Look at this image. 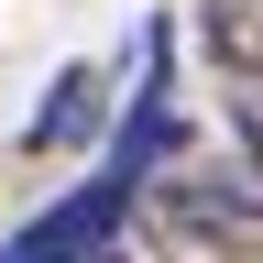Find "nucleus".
Instances as JSON below:
<instances>
[{"mask_svg":"<svg viewBox=\"0 0 263 263\" xmlns=\"http://www.w3.org/2000/svg\"><path fill=\"white\" fill-rule=\"evenodd\" d=\"M99 121H110V77H99V66H66V77L44 88V110H33L22 143H33V154H77Z\"/></svg>","mask_w":263,"mask_h":263,"instance_id":"nucleus-3","label":"nucleus"},{"mask_svg":"<svg viewBox=\"0 0 263 263\" xmlns=\"http://www.w3.org/2000/svg\"><path fill=\"white\" fill-rule=\"evenodd\" d=\"M121 209H132V186L99 176V186L66 197V209H44L33 230H11L0 263H121V252H110V241H121Z\"/></svg>","mask_w":263,"mask_h":263,"instance_id":"nucleus-2","label":"nucleus"},{"mask_svg":"<svg viewBox=\"0 0 263 263\" xmlns=\"http://www.w3.org/2000/svg\"><path fill=\"white\" fill-rule=\"evenodd\" d=\"M209 55L263 88V0H209Z\"/></svg>","mask_w":263,"mask_h":263,"instance_id":"nucleus-4","label":"nucleus"},{"mask_svg":"<svg viewBox=\"0 0 263 263\" xmlns=\"http://www.w3.org/2000/svg\"><path fill=\"white\" fill-rule=\"evenodd\" d=\"M241 143H252V176H263V88L241 99Z\"/></svg>","mask_w":263,"mask_h":263,"instance_id":"nucleus-5","label":"nucleus"},{"mask_svg":"<svg viewBox=\"0 0 263 263\" xmlns=\"http://www.w3.org/2000/svg\"><path fill=\"white\" fill-rule=\"evenodd\" d=\"M143 186H154V219L176 230V241L219 252V263L263 252V176H209V164H186V176H143Z\"/></svg>","mask_w":263,"mask_h":263,"instance_id":"nucleus-1","label":"nucleus"}]
</instances>
